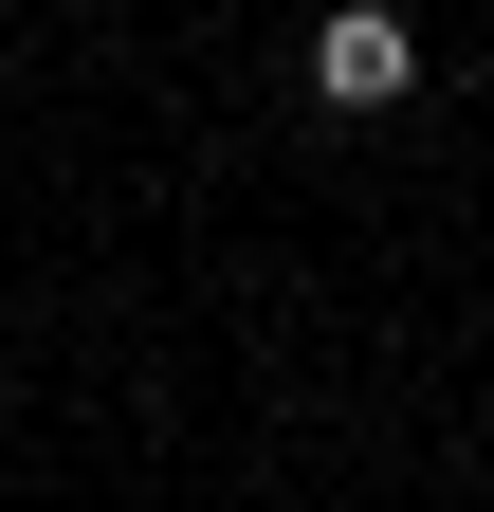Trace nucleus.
Segmentation results:
<instances>
[{
	"label": "nucleus",
	"mask_w": 494,
	"mask_h": 512,
	"mask_svg": "<svg viewBox=\"0 0 494 512\" xmlns=\"http://www.w3.org/2000/svg\"><path fill=\"white\" fill-rule=\"evenodd\" d=\"M312 92L330 110H403L421 92V37L385 19V0H330V19H312Z\"/></svg>",
	"instance_id": "f257e3e1"
}]
</instances>
